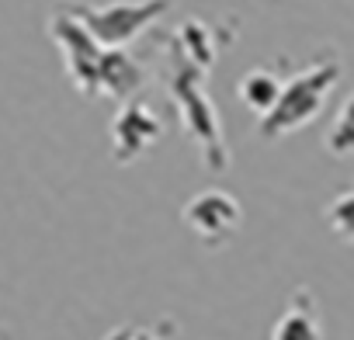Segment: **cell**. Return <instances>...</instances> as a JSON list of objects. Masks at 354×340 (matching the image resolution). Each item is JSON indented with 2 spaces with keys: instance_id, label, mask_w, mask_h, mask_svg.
Instances as JSON below:
<instances>
[{
  "instance_id": "cell-1",
  "label": "cell",
  "mask_w": 354,
  "mask_h": 340,
  "mask_svg": "<svg viewBox=\"0 0 354 340\" xmlns=\"http://www.w3.org/2000/svg\"><path fill=\"white\" fill-rule=\"evenodd\" d=\"M174 56H177V59H174V70H170L167 80H170V97H174L177 111H181V122H185V129L195 135V142L202 146L205 163H209L212 170H226L230 153H226V142H223L219 115H216V108H212V101H209V94H205V87H202L205 70L192 66L181 53H174Z\"/></svg>"
},
{
  "instance_id": "cell-2",
  "label": "cell",
  "mask_w": 354,
  "mask_h": 340,
  "mask_svg": "<svg viewBox=\"0 0 354 340\" xmlns=\"http://www.w3.org/2000/svg\"><path fill=\"white\" fill-rule=\"evenodd\" d=\"M337 80H340V66L337 63H316V66L302 70L299 77H292L281 87L278 104L261 118V125H257L261 135L264 139H281V135L309 125L319 115V108H323V101H326V94L333 91Z\"/></svg>"
},
{
  "instance_id": "cell-3",
  "label": "cell",
  "mask_w": 354,
  "mask_h": 340,
  "mask_svg": "<svg viewBox=\"0 0 354 340\" xmlns=\"http://www.w3.org/2000/svg\"><path fill=\"white\" fill-rule=\"evenodd\" d=\"M167 8L170 0H115V4H104V8L77 4L70 8V15L91 32V39L101 49H122L139 32H146Z\"/></svg>"
},
{
  "instance_id": "cell-4",
  "label": "cell",
  "mask_w": 354,
  "mask_h": 340,
  "mask_svg": "<svg viewBox=\"0 0 354 340\" xmlns=\"http://www.w3.org/2000/svg\"><path fill=\"white\" fill-rule=\"evenodd\" d=\"M49 32L56 39V46L63 49V59H66V70H70V80L80 94L94 97L97 94V80H101V59H104V49L91 39V32L70 15V11H59L53 21H49Z\"/></svg>"
},
{
  "instance_id": "cell-5",
  "label": "cell",
  "mask_w": 354,
  "mask_h": 340,
  "mask_svg": "<svg viewBox=\"0 0 354 340\" xmlns=\"http://www.w3.org/2000/svg\"><path fill=\"white\" fill-rule=\"evenodd\" d=\"M181 219L185 226L209 247H223L230 243L240 226H243V205L223 191V188H209V191H198L185 209H181Z\"/></svg>"
},
{
  "instance_id": "cell-6",
  "label": "cell",
  "mask_w": 354,
  "mask_h": 340,
  "mask_svg": "<svg viewBox=\"0 0 354 340\" xmlns=\"http://www.w3.org/2000/svg\"><path fill=\"white\" fill-rule=\"evenodd\" d=\"M160 132H163V125L146 104H139V101L122 104V111L111 122V153H115V160L118 163L139 160L142 153H149L156 146Z\"/></svg>"
},
{
  "instance_id": "cell-7",
  "label": "cell",
  "mask_w": 354,
  "mask_h": 340,
  "mask_svg": "<svg viewBox=\"0 0 354 340\" xmlns=\"http://www.w3.org/2000/svg\"><path fill=\"white\" fill-rule=\"evenodd\" d=\"M139 84H142V70H139L122 49H104L97 94H108V97H129Z\"/></svg>"
},
{
  "instance_id": "cell-8",
  "label": "cell",
  "mask_w": 354,
  "mask_h": 340,
  "mask_svg": "<svg viewBox=\"0 0 354 340\" xmlns=\"http://www.w3.org/2000/svg\"><path fill=\"white\" fill-rule=\"evenodd\" d=\"M281 80L271 73V70H250L247 77H240V84H236V97L254 111V115H268L274 104H278V97H281Z\"/></svg>"
},
{
  "instance_id": "cell-9",
  "label": "cell",
  "mask_w": 354,
  "mask_h": 340,
  "mask_svg": "<svg viewBox=\"0 0 354 340\" xmlns=\"http://www.w3.org/2000/svg\"><path fill=\"white\" fill-rule=\"evenodd\" d=\"M271 340H323V330H319V319H316L313 305H302V302L288 305L278 316V323L271 330Z\"/></svg>"
},
{
  "instance_id": "cell-10",
  "label": "cell",
  "mask_w": 354,
  "mask_h": 340,
  "mask_svg": "<svg viewBox=\"0 0 354 340\" xmlns=\"http://www.w3.org/2000/svg\"><path fill=\"white\" fill-rule=\"evenodd\" d=\"M177 46H181V56L198 66V70H209L216 49H212V39H209V28L202 21H185L181 28H177Z\"/></svg>"
},
{
  "instance_id": "cell-11",
  "label": "cell",
  "mask_w": 354,
  "mask_h": 340,
  "mask_svg": "<svg viewBox=\"0 0 354 340\" xmlns=\"http://www.w3.org/2000/svg\"><path fill=\"white\" fill-rule=\"evenodd\" d=\"M323 216H326V226H330L340 240L354 243V185L344 188V191H337V195L330 198V205L323 209Z\"/></svg>"
},
{
  "instance_id": "cell-12",
  "label": "cell",
  "mask_w": 354,
  "mask_h": 340,
  "mask_svg": "<svg viewBox=\"0 0 354 340\" xmlns=\"http://www.w3.org/2000/svg\"><path fill=\"white\" fill-rule=\"evenodd\" d=\"M326 149L333 156H351L354 153V94L340 104V111L330 125V135H326Z\"/></svg>"
},
{
  "instance_id": "cell-13",
  "label": "cell",
  "mask_w": 354,
  "mask_h": 340,
  "mask_svg": "<svg viewBox=\"0 0 354 340\" xmlns=\"http://www.w3.org/2000/svg\"><path fill=\"white\" fill-rule=\"evenodd\" d=\"M108 340H156V333L153 330H142V326H122Z\"/></svg>"
}]
</instances>
